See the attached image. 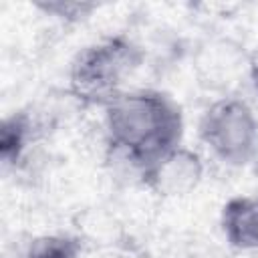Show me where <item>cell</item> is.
Masks as SVG:
<instances>
[{"label":"cell","mask_w":258,"mask_h":258,"mask_svg":"<svg viewBox=\"0 0 258 258\" xmlns=\"http://www.w3.org/2000/svg\"><path fill=\"white\" fill-rule=\"evenodd\" d=\"M226 242L240 252L258 250V194L230 198L220 216Z\"/></svg>","instance_id":"obj_6"},{"label":"cell","mask_w":258,"mask_h":258,"mask_svg":"<svg viewBox=\"0 0 258 258\" xmlns=\"http://www.w3.org/2000/svg\"><path fill=\"white\" fill-rule=\"evenodd\" d=\"M141 48L123 34H115L81 48L69 69L71 93L83 101L105 107L121 95L123 83L141 64Z\"/></svg>","instance_id":"obj_2"},{"label":"cell","mask_w":258,"mask_h":258,"mask_svg":"<svg viewBox=\"0 0 258 258\" xmlns=\"http://www.w3.org/2000/svg\"><path fill=\"white\" fill-rule=\"evenodd\" d=\"M200 141L214 157L232 167L250 163L258 153V117L252 105L234 95L210 103L198 121Z\"/></svg>","instance_id":"obj_3"},{"label":"cell","mask_w":258,"mask_h":258,"mask_svg":"<svg viewBox=\"0 0 258 258\" xmlns=\"http://www.w3.org/2000/svg\"><path fill=\"white\" fill-rule=\"evenodd\" d=\"M248 81L258 93V44L248 52Z\"/></svg>","instance_id":"obj_10"},{"label":"cell","mask_w":258,"mask_h":258,"mask_svg":"<svg viewBox=\"0 0 258 258\" xmlns=\"http://www.w3.org/2000/svg\"><path fill=\"white\" fill-rule=\"evenodd\" d=\"M34 6L44 14L69 24L87 20L99 8L97 2H77V0H44V2H36Z\"/></svg>","instance_id":"obj_9"},{"label":"cell","mask_w":258,"mask_h":258,"mask_svg":"<svg viewBox=\"0 0 258 258\" xmlns=\"http://www.w3.org/2000/svg\"><path fill=\"white\" fill-rule=\"evenodd\" d=\"M26 258H81V244L69 236H40L30 242Z\"/></svg>","instance_id":"obj_8"},{"label":"cell","mask_w":258,"mask_h":258,"mask_svg":"<svg viewBox=\"0 0 258 258\" xmlns=\"http://www.w3.org/2000/svg\"><path fill=\"white\" fill-rule=\"evenodd\" d=\"M204 171L206 165L202 155L181 143L143 169L139 175L151 194L159 196L161 200H175L196 191L204 179Z\"/></svg>","instance_id":"obj_4"},{"label":"cell","mask_w":258,"mask_h":258,"mask_svg":"<svg viewBox=\"0 0 258 258\" xmlns=\"http://www.w3.org/2000/svg\"><path fill=\"white\" fill-rule=\"evenodd\" d=\"M194 69L206 89L228 91L244 75L248 77V52L234 38H210L200 44Z\"/></svg>","instance_id":"obj_5"},{"label":"cell","mask_w":258,"mask_h":258,"mask_svg":"<svg viewBox=\"0 0 258 258\" xmlns=\"http://www.w3.org/2000/svg\"><path fill=\"white\" fill-rule=\"evenodd\" d=\"M32 141V119L28 113L18 111L10 117H4L0 127V155L6 165H16V161L26 151Z\"/></svg>","instance_id":"obj_7"},{"label":"cell","mask_w":258,"mask_h":258,"mask_svg":"<svg viewBox=\"0 0 258 258\" xmlns=\"http://www.w3.org/2000/svg\"><path fill=\"white\" fill-rule=\"evenodd\" d=\"M103 109L109 145L139 173L181 145V107L159 89H127Z\"/></svg>","instance_id":"obj_1"}]
</instances>
